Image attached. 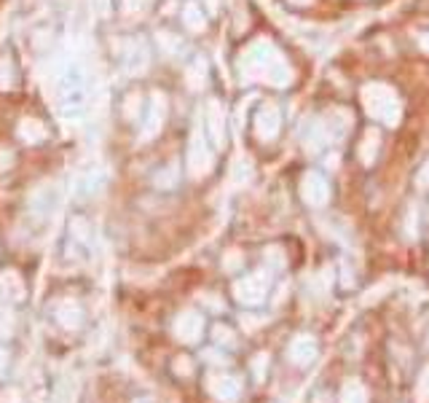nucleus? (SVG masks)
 Instances as JSON below:
<instances>
[{"label": "nucleus", "instance_id": "nucleus-7", "mask_svg": "<svg viewBox=\"0 0 429 403\" xmlns=\"http://www.w3.org/2000/svg\"><path fill=\"white\" fill-rule=\"evenodd\" d=\"M164 119H167V97H164V92H153L150 94V107H147V116H145V124H143L140 140H153V137L161 132Z\"/></svg>", "mask_w": 429, "mask_h": 403}, {"label": "nucleus", "instance_id": "nucleus-8", "mask_svg": "<svg viewBox=\"0 0 429 403\" xmlns=\"http://www.w3.org/2000/svg\"><path fill=\"white\" fill-rule=\"evenodd\" d=\"M301 191H303V199H306L308 204H314V207L325 204V202H327V194H330L327 180H325L320 173H314V170L306 173L303 183H301Z\"/></svg>", "mask_w": 429, "mask_h": 403}, {"label": "nucleus", "instance_id": "nucleus-20", "mask_svg": "<svg viewBox=\"0 0 429 403\" xmlns=\"http://www.w3.org/2000/svg\"><path fill=\"white\" fill-rule=\"evenodd\" d=\"M11 161H13L11 151H6V148H0V173H3L6 167H11Z\"/></svg>", "mask_w": 429, "mask_h": 403}, {"label": "nucleus", "instance_id": "nucleus-5", "mask_svg": "<svg viewBox=\"0 0 429 403\" xmlns=\"http://www.w3.org/2000/svg\"><path fill=\"white\" fill-rule=\"evenodd\" d=\"M253 129H255V137L260 143H274L279 137V129H282V113L277 105H260L255 110V119H253Z\"/></svg>", "mask_w": 429, "mask_h": 403}, {"label": "nucleus", "instance_id": "nucleus-11", "mask_svg": "<svg viewBox=\"0 0 429 403\" xmlns=\"http://www.w3.org/2000/svg\"><path fill=\"white\" fill-rule=\"evenodd\" d=\"M378 148H381V132L370 127V129H365L360 140V148H357V153H360L362 164H373L375 156H378Z\"/></svg>", "mask_w": 429, "mask_h": 403}, {"label": "nucleus", "instance_id": "nucleus-22", "mask_svg": "<svg viewBox=\"0 0 429 403\" xmlns=\"http://www.w3.org/2000/svg\"><path fill=\"white\" fill-rule=\"evenodd\" d=\"M290 3H293V6H308L311 0H290Z\"/></svg>", "mask_w": 429, "mask_h": 403}, {"label": "nucleus", "instance_id": "nucleus-2", "mask_svg": "<svg viewBox=\"0 0 429 403\" xmlns=\"http://www.w3.org/2000/svg\"><path fill=\"white\" fill-rule=\"evenodd\" d=\"M365 113L384 127H397L402 116V103L397 92L387 83H365L360 92Z\"/></svg>", "mask_w": 429, "mask_h": 403}, {"label": "nucleus", "instance_id": "nucleus-6", "mask_svg": "<svg viewBox=\"0 0 429 403\" xmlns=\"http://www.w3.org/2000/svg\"><path fill=\"white\" fill-rule=\"evenodd\" d=\"M204 119H207V129H204V132L210 134L212 146L214 148H226V143H228V119H226V110H223V105H220L217 100H210Z\"/></svg>", "mask_w": 429, "mask_h": 403}, {"label": "nucleus", "instance_id": "nucleus-17", "mask_svg": "<svg viewBox=\"0 0 429 403\" xmlns=\"http://www.w3.org/2000/svg\"><path fill=\"white\" fill-rule=\"evenodd\" d=\"M123 113H126V119H134L140 113V94H129L126 97V110Z\"/></svg>", "mask_w": 429, "mask_h": 403}, {"label": "nucleus", "instance_id": "nucleus-9", "mask_svg": "<svg viewBox=\"0 0 429 403\" xmlns=\"http://www.w3.org/2000/svg\"><path fill=\"white\" fill-rule=\"evenodd\" d=\"M333 143V137L327 132V124L325 119H314L308 124V129L303 132V148H306L308 153H320L325 148Z\"/></svg>", "mask_w": 429, "mask_h": 403}, {"label": "nucleus", "instance_id": "nucleus-13", "mask_svg": "<svg viewBox=\"0 0 429 403\" xmlns=\"http://www.w3.org/2000/svg\"><path fill=\"white\" fill-rule=\"evenodd\" d=\"M183 22L191 33H204L207 30V16L199 8V3H186L183 6Z\"/></svg>", "mask_w": 429, "mask_h": 403}, {"label": "nucleus", "instance_id": "nucleus-21", "mask_svg": "<svg viewBox=\"0 0 429 403\" xmlns=\"http://www.w3.org/2000/svg\"><path fill=\"white\" fill-rule=\"evenodd\" d=\"M418 46L429 54V33H421V35H418Z\"/></svg>", "mask_w": 429, "mask_h": 403}, {"label": "nucleus", "instance_id": "nucleus-19", "mask_svg": "<svg viewBox=\"0 0 429 403\" xmlns=\"http://www.w3.org/2000/svg\"><path fill=\"white\" fill-rule=\"evenodd\" d=\"M121 6H123V13H137L143 8V0H121Z\"/></svg>", "mask_w": 429, "mask_h": 403}, {"label": "nucleus", "instance_id": "nucleus-12", "mask_svg": "<svg viewBox=\"0 0 429 403\" xmlns=\"http://www.w3.org/2000/svg\"><path fill=\"white\" fill-rule=\"evenodd\" d=\"M147 59H150V57H147V49L137 40V43L129 46V54H126V70L140 76V73L147 70Z\"/></svg>", "mask_w": 429, "mask_h": 403}, {"label": "nucleus", "instance_id": "nucleus-14", "mask_svg": "<svg viewBox=\"0 0 429 403\" xmlns=\"http://www.w3.org/2000/svg\"><path fill=\"white\" fill-rule=\"evenodd\" d=\"M186 83L193 92L204 89V83H207V62H204V59H193V62L186 67Z\"/></svg>", "mask_w": 429, "mask_h": 403}, {"label": "nucleus", "instance_id": "nucleus-16", "mask_svg": "<svg viewBox=\"0 0 429 403\" xmlns=\"http://www.w3.org/2000/svg\"><path fill=\"white\" fill-rule=\"evenodd\" d=\"M11 83H13V67L6 57H0V92L11 89Z\"/></svg>", "mask_w": 429, "mask_h": 403}, {"label": "nucleus", "instance_id": "nucleus-3", "mask_svg": "<svg viewBox=\"0 0 429 403\" xmlns=\"http://www.w3.org/2000/svg\"><path fill=\"white\" fill-rule=\"evenodd\" d=\"M56 97H59V107L65 116H78L86 107V97H89V81H86V70L78 62H67L56 78Z\"/></svg>", "mask_w": 429, "mask_h": 403}, {"label": "nucleus", "instance_id": "nucleus-1", "mask_svg": "<svg viewBox=\"0 0 429 403\" xmlns=\"http://www.w3.org/2000/svg\"><path fill=\"white\" fill-rule=\"evenodd\" d=\"M239 73L244 81L268 83V86H287L293 81V70L287 65L284 54L271 40H255L239 57Z\"/></svg>", "mask_w": 429, "mask_h": 403}, {"label": "nucleus", "instance_id": "nucleus-18", "mask_svg": "<svg viewBox=\"0 0 429 403\" xmlns=\"http://www.w3.org/2000/svg\"><path fill=\"white\" fill-rule=\"evenodd\" d=\"M416 186H418V188H429V156H427V161L418 167V175H416Z\"/></svg>", "mask_w": 429, "mask_h": 403}, {"label": "nucleus", "instance_id": "nucleus-10", "mask_svg": "<svg viewBox=\"0 0 429 403\" xmlns=\"http://www.w3.org/2000/svg\"><path fill=\"white\" fill-rule=\"evenodd\" d=\"M16 134H19V140L27 143V146H38V143H43V140L49 137L43 121H38V119H22L19 121V127H16Z\"/></svg>", "mask_w": 429, "mask_h": 403}, {"label": "nucleus", "instance_id": "nucleus-15", "mask_svg": "<svg viewBox=\"0 0 429 403\" xmlns=\"http://www.w3.org/2000/svg\"><path fill=\"white\" fill-rule=\"evenodd\" d=\"M156 40H159L161 52L167 54H177L183 49V40L177 38V35H172V33H167V30H159V33H156Z\"/></svg>", "mask_w": 429, "mask_h": 403}, {"label": "nucleus", "instance_id": "nucleus-4", "mask_svg": "<svg viewBox=\"0 0 429 403\" xmlns=\"http://www.w3.org/2000/svg\"><path fill=\"white\" fill-rule=\"evenodd\" d=\"M212 151L207 146V134L201 127H196L191 132V140H188V170L193 177H204V175L212 170Z\"/></svg>", "mask_w": 429, "mask_h": 403}]
</instances>
